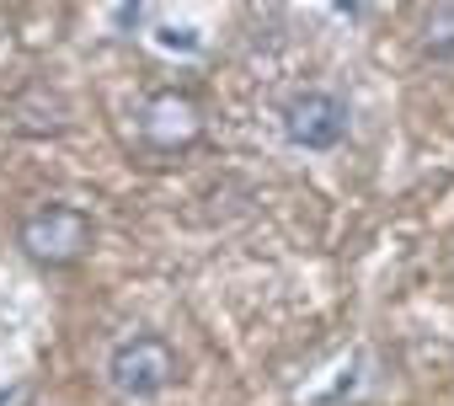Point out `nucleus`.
I'll return each mask as SVG.
<instances>
[{"label": "nucleus", "mask_w": 454, "mask_h": 406, "mask_svg": "<svg viewBox=\"0 0 454 406\" xmlns=\"http://www.w3.org/2000/svg\"><path fill=\"white\" fill-rule=\"evenodd\" d=\"M284 134L300 150H337L348 139V102L332 91H300L284 102Z\"/></svg>", "instance_id": "7ed1b4c3"}, {"label": "nucleus", "mask_w": 454, "mask_h": 406, "mask_svg": "<svg viewBox=\"0 0 454 406\" xmlns=\"http://www.w3.org/2000/svg\"><path fill=\"white\" fill-rule=\"evenodd\" d=\"M6 401H12V390H0V406H6Z\"/></svg>", "instance_id": "423d86ee"}, {"label": "nucleus", "mask_w": 454, "mask_h": 406, "mask_svg": "<svg viewBox=\"0 0 454 406\" xmlns=\"http://www.w3.org/2000/svg\"><path fill=\"white\" fill-rule=\"evenodd\" d=\"M91 215H81L75 203H43V209H33L17 230L22 252L43 268H70L91 252Z\"/></svg>", "instance_id": "f03ea898"}, {"label": "nucleus", "mask_w": 454, "mask_h": 406, "mask_svg": "<svg viewBox=\"0 0 454 406\" xmlns=\"http://www.w3.org/2000/svg\"><path fill=\"white\" fill-rule=\"evenodd\" d=\"M102 374H107L113 395H123V401H155V395H166V390L176 385L182 358H176V347H171L166 337L134 332V337H123V342L107 347Z\"/></svg>", "instance_id": "f257e3e1"}, {"label": "nucleus", "mask_w": 454, "mask_h": 406, "mask_svg": "<svg viewBox=\"0 0 454 406\" xmlns=\"http://www.w3.org/2000/svg\"><path fill=\"white\" fill-rule=\"evenodd\" d=\"M139 129H145V139H150V144H160V150H176V144H192V139H198L203 118H198L192 97L160 91V97H150V102H145V113H139Z\"/></svg>", "instance_id": "20e7f679"}, {"label": "nucleus", "mask_w": 454, "mask_h": 406, "mask_svg": "<svg viewBox=\"0 0 454 406\" xmlns=\"http://www.w3.org/2000/svg\"><path fill=\"white\" fill-rule=\"evenodd\" d=\"M422 54L433 65H454V0L427 12V22H422Z\"/></svg>", "instance_id": "39448f33"}]
</instances>
